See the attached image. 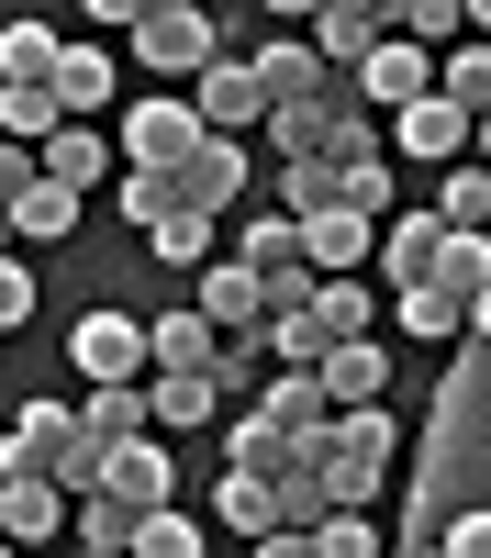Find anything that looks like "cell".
<instances>
[{
    "label": "cell",
    "instance_id": "obj_50",
    "mask_svg": "<svg viewBox=\"0 0 491 558\" xmlns=\"http://www.w3.org/2000/svg\"><path fill=\"white\" fill-rule=\"evenodd\" d=\"M469 336H480V347H491V291H480V302H469Z\"/></svg>",
    "mask_w": 491,
    "mask_h": 558
},
{
    "label": "cell",
    "instance_id": "obj_13",
    "mask_svg": "<svg viewBox=\"0 0 491 558\" xmlns=\"http://www.w3.org/2000/svg\"><path fill=\"white\" fill-rule=\"evenodd\" d=\"M201 324H212V336H257V324H268V279L246 257H212L201 268Z\"/></svg>",
    "mask_w": 491,
    "mask_h": 558
},
{
    "label": "cell",
    "instance_id": "obj_7",
    "mask_svg": "<svg viewBox=\"0 0 491 558\" xmlns=\"http://www.w3.org/2000/svg\"><path fill=\"white\" fill-rule=\"evenodd\" d=\"M67 357L89 368V380H146V368H157V347H146V324H134V313H78L67 324Z\"/></svg>",
    "mask_w": 491,
    "mask_h": 558
},
{
    "label": "cell",
    "instance_id": "obj_15",
    "mask_svg": "<svg viewBox=\"0 0 491 558\" xmlns=\"http://www.w3.org/2000/svg\"><path fill=\"white\" fill-rule=\"evenodd\" d=\"M257 78H268V112H280V101H324V89H335V68H324L312 34H268L257 45Z\"/></svg>",
    "mask_w": 491,
    "mask_h": 558
},
{
    "label": "cell",
    "instance_id": "obj_8",
    "mask_svg": "<svg viewBox=\"0 0 491 558\" xmlns=\"http://www.w3.org/2000/svg\"><path fill=\"white\" fill-rule=\"evenodd\" d=\"M391 134H402V157L458 168V157L480 146V112H469V101H446V89H425V101H402V112H391Z\"/></svg>",
    "mask_w": 491,
    "mask_h": 558
},
{
    "label": "cell",
    "instance_id": "obj_28",
    "mask_svg": "<svg viewBox=\"0 0 491 558\" xmlns=\"http://www.w3.org/2000/svg\"><path fill=\"white\" fill-rule=\"evenodd\" d=\"M146 347H157V368H212V380H223V336L201 324V302H191V313H157Z\"/></svg>",
    "mask_w": 491,
    "mask_h": 558
},
{
    "label": "cell",
    "instance_id": "obj_40",
    "mask_svg": "<svg viewBox=\"0 0 491 558\" xmlns=\"http://www.w3.org/2000/svg\"><path fill=\"white\" fill-rule=\"evenodd\" d=\"M312 547H324V558H380V514H369V502H335V514L312 525Z\"/></svg>",
    "mask_w": 491,
    "mask_h": 558
},
{
    "label": "cell",
    "instance_id": "obj_43",
    "mask_svg": "<svg viewBox=\"0 0 491 558\" xmlns=\"http://www.w3.org/2000/svg\"><path fill=\"white\" fill-rule=\"evenodd\" d=\"M134 558H201V525H191V514L168 502V514H146V536H134Z\"/></svg>",
    "mask_w": 491,
    "mask_h": 558
},
{
    "label": "cell",
    "instance_id": "obj_3",
    "mask_svg": "<svg viewBox=\"0 0 491 558\" xmlns=\"http://www.w3.org/2000/svg\"><path fill=\"white\" fill-rule=\"evenodd\" d=\"M391 458H402V425H391V402H357V413H335V425L302 447V470L324 481L335 502H369V514H380V481H391Z\"/></svg>",
    "mask_w": 491,
    "mask_h": 558
},
{
    "label": "cell",
    "instance_id": "obj_6",
    "mask_svg": "<svg viewBox=\"0 0 491 558\" xmlns=\"http://www.w3.org/2000/svg\"><path fill=\"white\" fill-rule=\"evenodd\" d=\"M0 536H12V547H67L78 536V502L45 470H0Z\"/></svg>",
    "mask_w": 491,
    "mask_h": 558
},
{
    "label": "cell",
    "instance_id": "obj_18",
    "mask_svg": "<svg viewBox=\"0 0 491 558\" xmlns=\"http://www.w3.org/2000/svg\"><path fill=\"white\" fill-rule=\"evenodd\" d=\"M335 168H346V202L369 213V223H391V213H402V179H391V157H380V134H369V112L346 123V146H335Z\"/></svg>",
    "mask_w": 491,
    "mask_h": 558
},
{
    "label": "cell",
    "instance_id": "obj_24",
    "mask_svg": "<svg viewBox=\"0 0 491 558\" xmlns=\"http://www.w3.org/2000/svg\"><path fill=\"white\" fill-rule=\"evenodd\" d=\"M89 436L101 447H123V436H157V402H146V380H89Z\"/></svg>",
    "mask_w": 491,
    "mask_h": 558
},
{
    "label": "cell",
    "instance_id": "obj_30",
    "mask_svg": "<svg viewBox=\"0 0 491 558\" xmlns=\"http://www.w3.org/2000/svg\"><path fill=\"white\" fill-rule=\"evenodd\" d=\"M223 470H268L280 481V470H302V436H280L268 413H235V425H223Z\"/></svg>",
    "mask_w": 491,
    "mask_h": 558
},
{
    "label": "cell",
    "instance_id": "obj_1",
    "mask_svg": "<svg viewBox=\"0 0 491 558\" xmlns=\"http://www.w3.org/2000/svg\"><path fill=\"white\" fill-rule=\"evenodd\" d=\"M491 502V347L469 336L446 391L425 413V447H414V492H402V536L391 547H446V525Z\"/></svg>",
    "mask_w": 491,
    "mask_h": 558
},
{
    "label": "cell",
    "instance_id": "obj_21",
    "mask_svg": "<svg viewBox=\"0 0 491 558\" xmlns=\"http://www.w3.org/2000/svg\"><path fill=\"white\" fill-rule=\"evenodd\" d=\"M146 402H157V436H201L223 380H212V368H146Z\"/></svg>",
    "mask_w": 491,
    "mask_h": 558
},
{
    "label": "cell",
    "instance_id": "obj_29",
    "mask_svg": "<svg viewBox=\"0 0 491 558\" xmlns=\"http://www.w3.org/2000/svg\"><path fill=\"white\" fill-rule=\"evenodd\" d=\"M324 391H335V413L380 402V391H391V357H380V336H346V347L324 357Z\"/></svg>",
    "mask_w": 491,
    "mask_h": 558
},
{
    "label": "cell",
    "instance_id": "obj_45",
    "mask_svg": "<svg viewBox=\"0 0 491 558\" xmlns=\"http://www.w3.org/2000/svg\"><path fill=\"white\" fill-rule=\"evenodd\" d=\"M34 179H45V157H34V146H12V134H0V213H12V202L34 191Z\"/></svg>",
    "mask_w": 491,
    "mask_h": 558
},
{
    "label": "cell",
    "instance_id": "obj_35",
    "mask_svg": "<svg viewBox=\"0 0 491 558\" xmlns=\"http://www.w3.org/2000/svg\"><path fill=\"white\" fill-rule=\"evenodd\" d=\"M435 89H446V101H469V112H491V45L458 34V45L435 57Z\"/></svg>",
    "mask_w": 491,
    "mask_h": 558
},
{
    "label": "cell",
    "instance_id": "obj_4",
    "mask_svg": "<svg viewBox=\"0 0 491 558\" xmlns=\"http://www.w3.org/2000/svg\"><path fill=\"white\" fill-rule=\"evenodd\" d=\"M212 57H235V45L212 34L201 0H157V12L134 23V68H146V78H201Z\"/></svg>",
    "mask_w": 491,
    "mask_h": 558
},
{
    "label": "cell",
    "instance_id": "obj_51",
    "mask_svg": "<svg viewBox=\"0 0 491 558\" xmlns=\"http://www.w3.org/2000/svg\"><path fill=\"white\" fill-rule=\"evenodd\" d=\"M469 34H480V45H491V0H469Z\"/></svg>",
    "mask_w": 491,
    "mask_h": 558
},
{
    "label": "cell",
    "instance_id": "obj_37",
    "mask_svg": "<svg viewBox=\"0 0 491 558\" xmlns=\"http://www.w3.org/2000/svg\"><path fill=\"white\" fill-rule=\"evenodd\" d=\"M134 536H146V514H134L123 492H89V502H78V547H112V558H134Z\"/></svg>",
    "mask_w": 491,
    "mask_h": 558
},
{
    "label": "cell",
    "instance_id": "obj_20",
    "mask_svg": "<svg viewBox=\"0 0 491 558\" xmlns=\"http://www.w3.org/2000/svg\"><path fill=\"white\" fill-rule=\"evenodd\" d=\"M57 68H67V34L57 23H0V89H57Z\"/></svg>",
    "mask_w": 491,
    "mask_h": 558
},
{
    "label": "cell",
    "instance_id": "obj_38",
    "mask_svg": "<svg viewBox=\"0 0 491 558\" xmlns=\"http://www.w3.org/2000/svg\"><path fill=\"white\" fill-rule=\"evenodd\" d=\"M57 123H78V112L57 101V89H0V134H12V146H45Z\"/></svg>",
    "mask_w": 491,
    "mask_h": 558
},
{
    "label": "cell",
    "instance_id": "obj_14",
    "mask_svg": "<svg viewBox=\"0 0 491 558\" xmlns=\"http://www.w3.org/2000/svg\"><path fill=\"white\" fill-rule=\"evenodd\" d=\"M101 492H123L134 514H168V502H179V458H168V436H123Z\"/></svg>",
    "mask_w": 491,
    "mask_h": 558
},
{
    "label": "cell",
    "instance_id": "obj_5",
    "mask_svg": "<svg viewBox=\"0 0 491 558\" xmlns=\"http://www.w3.org/2000/svg\"><path fill=\"white\" fill-rule=\"evenodd\" d=\"M201 134H212L201 101H123V134H112V146H123V168H179Z\"/></svg>",
    "mask_w": 491,
    "mask_h": 558
},
{
    "label": "cell",
    "instance_id": "obj_39",
    "mask_svg": "<svg viewBox=\"0 0 491 558\" xmlns=\"http://www.w3.org/2000/svg\"><path fill=\"white\" fill-rule=\"evenodd\" d=\"M168 268H212V213H191V202H179L168 223H157V235H146Z\"/></svg>",
    "mask_w": 491,
    "mask_h": 558
},
{
    "label": "cell",
    "instance_id": "obj_53",
    "mask_svg": "<svg viewBox=\"0 0 491 558\" xmlns=\"http://www.w3.org/2000/svg\"><path fill=\"white\" fill-rule=\"evenodd\" d=\"M67 558H112V547H67Z\"/></svg>",
    "mask_w": 491,
    "mask_h": 558
},
{
    "label": "cell",
    "instance_id": "obj_55",
    "mask_svg": "<svg viewBox=\"0 0 491 558\" xmlns=\"http://www.w3.org/2000/svg\"><path fill=\"white\" fill-rule=\"evenodd\" d=\"M0 558H23V547H12V536H0Z\"/></svg>",
    "mask_w": 491,
    "mask_h": 558
},
{
    "label": "cell",
    "instance_id": "obj_36",
    "mask_svg": "<svg viewBox=\"0 0 491 558\" xmlns=\"http://www.w3.org/2000/svg\"><path fill=\"white\" fill-rule=\"evenodd\" d=\"M112 213H123V223H146V235H157V223L179 213V179H168V168H123V179H112Z\"/></svg>",
    "mask_w": 491,
    "mask_h": 558
},
{
    "label": "cell",
    "instance_id": "obj_19",
    "mask_svg": "<svg viewBox=\"0 0 491 558\" xmlns=\"http://www.w3.org/2000/svg\"><path fill=\"white\" fill-rule=\"evenodd\" d=\"M34 157H45V179H57V191H78V202H89V191L112 179V134H101V123H57Z\"/></svg>",
    "mask_w": 491,
    "mask_h": 558
},
{
    "label": "cell",
    "instance_id": "obj_9",
    "mask_svg": "<svg viewBox=\"0 0 491 558\" xmlns=\"http://www.w3.org/2000/svg\"><path fill=\"white\" fill-rule=\"evenodd\" d=\"M446 235H458V223H446L435 202H402L391 223H380V279H391V291H414V279H435V257H446Z\"/></svg>",
    "mask_w": 491,
    "mask_h": 558
},
{
    "label": "cell",
    "instance_id": "obj_31",
    "mask_svg": "<svg viewBox=\"0 0 491 558\" xmlns=\"http://www.w3.org/2000/svg\"><path fill=\"white\" fill-rule=\"evenodd\" d=\"M268 191H280V213L302 223V213L346 202V168H335V157H280V179H268Z\"/></svg>",
    "mask_w": 491,
    "mask_h": 558
},
{
    "label": "cell",
    "instance_id": "obj_27",
    "mask_svg": "<svg viewBox=\"0 0 491 558\" xmlns=\"http://www.w3.org/2000/svg\"><path fill=\"white\" fill-rule=\"evenodd\" d=\"M235 257H246L257 279H291V268H312V257H302V223H291L280 202H268V213H246V235H235Z\"/></svg>",
    "mask_w": 491,
    "mask_h": 558
},
{
    "label": "cell",
    "instance_id": "obj_49",
    "mask_svg": "<svg viewBox=\"0 0 491 558\" xmlns=\"http://www.w3.org/2000/svg\"><path fill=\"white\" fill-rule=\"evenodd\" d=\"M257 12H280V23H302V34H312V12H324V0H257Z\"/></svg>",
    "mask_w": 491,
    "mask_h": 558
},
{
    "label": "cell",
    "instance_id": "obj_34",
    "mask_svg": "<svg viewBox=\"0 0 491 558\" xmlns=\"http://www.w3.org/2000/svg\"><path fill=\"white\" fill-rule=\"evenodd\" d=\"M57 101L89 123V112H112V57L101 45H67V68H57Z\"/></svg>",
    "mask_w": 491,
    "mask_h": 558
},
{
    "label": "cell",
    "instance_id": "obj_22",
    "mask_svg": "<svg viewBox=\"0 0 491 558\" xmlns=\"http://www.w3.org/2000/svg\"><path fill=\"white\" fill-rule=\"evenodd\" d=\"M391 324H402L414 347H458V336H469V302L446 291V279H414V291H391Z\"/></svg>",
    "mask_w": 491,
    "mask_h": 558
},
{
    "label": "cell",
    "instance_id": "obj_23",
    "mask_svg": "<svg viewBox=\"0 0 491 558\" xmlns=\"http://www.w3.org/2000/svg\"><path fill=\"white\" fill-rule=\"evenodd\" d=\"M257 347H268V368H324V357H335V336H324V313H312V302L268 313V324H257Z\"/></svg>",
    "mask_w": 491,
    "mask_h": 558
},
{
    "label": "cell",
    "instance_id": "obj_10",
    "mask_svg": "<svg viewBox=\"0 0 491 558\" xmlns=\"http://www.w3.org/2000/svg\"><path fill=\"white\" fill-rule=\"evenodd\" d=\"M302 257H312V279H357L380 257V223L357 202H324V213H302Z\"/></svg>",
    "mask_w": 491,
    "mask_h": 558
},
{
    "label": "cell",
    "instance_id": "obj_16",
    "mask_svg": "<svg viewBox=\"0 0 491 558\" xmlns=\"http://www.w3.org/2000/svg\"><path fill=\"white\" fill-rule=\"evenodd\" d=\"M257 413H268V425H280V436H324L335 425V391H324V368H268V391H257Z\"/></svg>",
    "mask_w": 491,
    "mask_h": 558
},
{
    "label": "cell",
    "instance_id": "obj_46",
    "mask_svg": "<svg viewBox=\"0 0 491 558\" xmlns=\"http://www.w3.org/2000/svg\"><path fill=\"white\" fill-rule=\"evenodd\" d=\"M446 558H491V502H469V514L446 525Z\"/></svg>",
    "mask_w": 491,
    "mask_h": 558
},
{
    "label": "cell",
    "instance_id": "obj_2",
    "mask_svg": "<svg viewBox=\"0 0 491 558\" xmlns=\"http://www.w3.org/2000/svg\"><path fill=\"white\" fill-rule=\"evenodd\" d=\"M0 470H45L67 502H89V492L112 481V447L89 436V413H78V402H23V413H12V436H0Z\"/></svg>",
    "mask_w": 491,
    "mask_h": 558
},
{
    "label": "cell",
    "instance_id": "obj_32",
    "mask_svg": "<svg viewBox=\"0 0 491 558\" xmlns=\"http://www.w3.org/2000/svg\"><path fill=\"white\" fill-rule=\"evenodd\" d=\"M435 213L458 223V235H491V157H458L435 179Z\"/></svg>",
    "mask_w": 491,
    "mask_h": 558
},
{
    "label": "cell",
    "instance_id": "obj_41",
    "mask_svg": "<svg viewBox=\"0 0 491 558\" xmlns=\"http://www.w3.org/2000/svg\"><path fill=\"white\" fill-rule=\"evenodd\" d=\"M391 34H414V45H446V34H469V0H391Z\"/></svg>",
    "mask_w": 491,
    "mask_h": 558
},
{
    "label": "cell",
    "instance_id": "obj_11",
    "mask_svg": "<svg viewBox=\"0 0 491 558\" xmlns=\"http://www.w3.org/2000/svg\"><path fill=\"white\" fill-rule=\"evenodd\" d=\"M168 179H179V202H191V213H235V202H246V134H201Z\"/></svg>",
    "mask_w": 491,
    "mask_h": 558
},
{
    "label": "cell",
    "instance_id": "obj_25",
    "mask_svg": "<svg viewBox=\"0 0 491 558\" xmlns=\"http://www.w3.org/2000/svg\"><path fill=\"white\" fill-rule=\"evenodd\" d=\"M212 514L235 536H280V481H268V470H223L212 481Z\"/></svg>",
    "mask_w": 491,
    "mask_h": 558
},
{
    "label": "cell",
    "instance_id": "obj_52",
    "mask_svg": "<svg viewBox=\"0 0 491 558\" xmlns=\"http://www.w3.org/2000/svg\"><path fill=\"white\" fill-rule=\"evenodd\" d=\"M391 558H446V547H391Z\"/></svg>",
    "mask_w": 491,
    "mask_h": 558
},
{
    "label": "cell",
    "instance_id": "obj_48",
    "mask_svg": "<svg viewBox=\"0 0 491 558\" xmlns=\"http://www.w3.org/2000/svg\"><path fill=\"white\" fill-rule=\"evenodd\" d=\"M246 558H324V547H312V536H291V525H280V536H257Z\"/></svg>",
    "mask_w": 491,
    "mask_h": 558
},
{
    "label": "cell",
    "instance_id": "obj_17",
    "mask_svg": "<svg viewBox=\"0 0 491 558\" xmlns=\"http://www.w3.org/2000/svg\"><path fill=\"white\" fill-rule=\"evenodd\" d=\"M425 89H435V45H414V34H391L380 57L357 68V112H369V101H391V112H402V101H425Z\"/></svg>",
    "mask_w": 491,
    "mask_h": 558
},
{
    "label": "cell",
    "instance_id": "obj_12",
    "mask_svg": "<svg viewBox=\"0 0 491 558\" xmlns=\"http://www.w3.org/2000/svg\"><path fill=\"white\" fill-rule=\"evenodd\" d=\"M191 101H201L212 134H246V123H268V78H257V57H212L191 78Z\"/></svg>",
    "mask_w": 491,
    "mask_h": 558
},
{
    "label": "cell",
    "instance_id": "obj_33",
    "mask_svg": "<svg viewBox=\"0 0 491 558\" xmlns=\"http://www.w3.org/2000/svg\"><path fill=\"white\" fill-rule=\"evenodd\" d=\"M312 313H324L335 347L346 336H380V291H369V279H312Z\"/></svg>",
    "mask_w": 491,
    "mask_h": 558
},
{
    "label": "cell",
    "instance_id": "obj_44",
    "mask_svg": "<svg viewBox=\"0 0 491 558\" xmlns=\"http://www.w3.org/2000/svg\"><path fill=\"white\" fill-rule=\"evenodd\" d=\"M12 324H34V268H23V246L0 257V336H12Z\"/></svg>",
    "mask_w": 491,
    "mask_h": 558
},
{
    "label": "cell",
    "instance_id": "obj_54",
    "mask_svg": "<svg viewBox=\"0 0 491 558\" xmlns=\"http://www.w3.org/2000/svg\"><path fill=\"white\" fill-rule=\"evenodd\" d=\"M480 157H491V112H480Z\"/></svg>",
    "mask_w": 491,
    "mask_h": 558
},
{
    "label": "cell",
    "instance_id": "obj_26",
    "mask_svg": "<svg viewBox=\"0 0 491 558\" xmlns=\"http://www.w3.org/2000/svg\"><path fill=\"white\" fill-rule=\"evenodd\" d=\"M78 213H89L78 191H57V179H34V191L12 202V246H67V235H78Z\"/></svg>",
    "mask_w": 491,
    "mask_h": 558
},
{
    "label": "cell",
    "instance_id": "obj_47",
    "mask_svg": "<svg viewBox=\"0 0 491 558\" xmlns=\"http://www.w3.org/2000/svg\"><path fill=\"white\" fill-rule=\"evenodd\" d=\"M78 12H89V23H123V34H134V23L157 12V0H78Z\"/></svg>",
    "mask_w": 491,
    "mask_h": 558
},
{
    "label": "cell",
    "instance_id": "obj_42",
    "mask_svg": "<svg viewBox=\"0 0 491 558\" xmlns=\"http://www.w3.org/2000/svg\"><path fill=\"white\" fill-rule=\"evenodd\" d=\"M435 279H446V291H458V302H480V291H491V235H446Z\"/></svg>",
    "mask_w": 491,
    "mask_h": 558
}]
</instances>
